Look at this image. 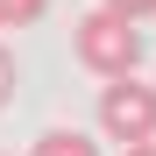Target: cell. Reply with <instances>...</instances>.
Segmentation results:
<instances>
[{
  "instance_id": "cell-1",
  "label": "cell",
  "mask_w": 156,
  "mask_h": 156,
  "mask_svg": "<svg viewBox=\"0 0 156 156\" xmlns=\"http://www.w3.org/2000/svg\"><path fill=\"white\" fill-rule=\"evenodd\" d=\"M78 64H85L92 78H135V64H142V29L135 21H121V14H107V7H92V14H78Z\"/></svg>"
},
{
  "instance_id": "cell-2",
  "label": "cell",
  "mask_w": 156,
  "mask_h": 156,
  "mask_svg": "<svg viewBox=\"0 0 156 156\" xmlns=\"http://www.w3.org/2000/svg\"><path fill=\"white\" fill-rule=\"evenodd\" d=\"M99 135L121 142V149L156 142V85H142V78H114V85H99Z\"/></svg>"
},
{
  "instance_id": "cell-3",
  "label": "cell",
  "mask_w": 156,
  "mask_h": 156,
  "mask_svg": "<svg viewBox=\"0 0 156 156\" xmlns=\"http://www.w3.org/2000/svg\"><path fill=\"white\" fill-rule=\"evenodd\" d=\"M29 156H99V142H92V135H78V128H50V135H36Z\"/></svg>"
},
{
  "instance_id": "cell-4",
  "label": "cell",
  "mask_w": 156,
  "mask_h": 156,
  "mask_svg": "<svg viewBox=\"0 0 156 156\" xmlns=\"http://www.w3.org/2000/svg\"><path fill=\"white\" fill-rule=\"evenodd\" d=\"M50 14V0H0V29H29Z\"/></svg>"
},
{
  "instance_id": "cell-5",
  "label": "cell",
  "mask_w": 156,
  "mask_h": 156,
  "mask_svg": "<svg viewBox=\"0 0 156 156\" xmlns=\"http://www.w3.org/2000/svg\"><path fill=\"white\" fill-rule=\"evenodd\" d=\"M107 14H121V21H142V14H156V0H99Z\"/></svg>"
},
{
  "instance_id": "cell-6",
  "label": "cell",
  "mask_w": 156,
  "mask_h": 156,
  "mask_svg": "<svg viewBox=\"0 0 156 156\" xmlns=\"http://www.w3.org/2000/svg\"><path fill=\"white\" fill-rule=\"evenodd\" d=\"M14 99V57H7V43H0V107Z\"/></svg>"
},
{
  "instance_id": "cell-7",
  "label": "cell",
  "mask_w": 156,
  "mask_h": 156,
  "mask_svg": "<svg viewBox=\"0 0 156 156\" xmlns=\"http://www.w3.org/2000/svg\"><path fill=\"white\" fill-rule=\"evenodd\" d=\"M121 156H156V142H142V149H121Z\"/></svg>"
}]
</instances>
